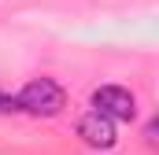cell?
<instances>
[{"label": "cell", "instance_id": "cell-2", "mask_svg": "<svg viewBox=\"0 0 159 155\" xmlns=\"http://www.w3.org/2000/svg\"><path fill=\"white\" fill-rule=\"evenodd\" d=\"M89 104H93V111L107 115L111 122H133L137 118V96L129 89H122V85H100V89H93Z\"/></svg>", "mask_w": 159, "mask_h": 155}, {"label": "cell", "instance_id": "cell-3", "mask_svg": "<svg viewBox=\"0 0 159 155\" xmlns=\"http://www.w3.org/2000/svg\"><path fill=\"white\" fill-rule=\"evenodd\" d=\"M78 137L89 144V148H115V140H119V133H115V122L107 115H100V111H89V115L78 118Z\"/></svg>", "mask_w": 159, "mask_h": 155}, {"label": "cell", "instance_id": "cell-5", "mask_svg": "<svg viewBox=\"0 0 159 155\" xmlns=\"http://www.w3.org/2000/svg\"><path fill=\"white\" fill-rule=\"evenodd\" d=\"M144 144H148V148H156V122H148V126H144Z\"/></svg>", "mask_w": 159, "mask_h": 155}, {"label": "cell", "instance_id": "cell-4", "mask_svg": "<svg viewBox=\"0 0 159 155\" xmlns=\"http://www.w3.org/2000/svg\"><path fill=\"white\" fill-rule=\"evenodd\" d=\"M15 111H19V100L7 96V92H0V115H15Z\"/></svg>", "mask_w": 159, "mask_h": 155}, {"label": "cell", "instance_id": "cell-1", "mask_svg": "<svg viewBox=\"0 0 159 155\" xmlns=\"http://www.w3.org/2000/svg\"><path fill=\"white\" fill-rule=\"evenodd\" d=\"M15 100H19V111H26V115H34V118H56V115H63V107H67V92L52 78L26 81Z\"/></svg>", "mask_w": 159, "mask_h": 155}]
</instances>
